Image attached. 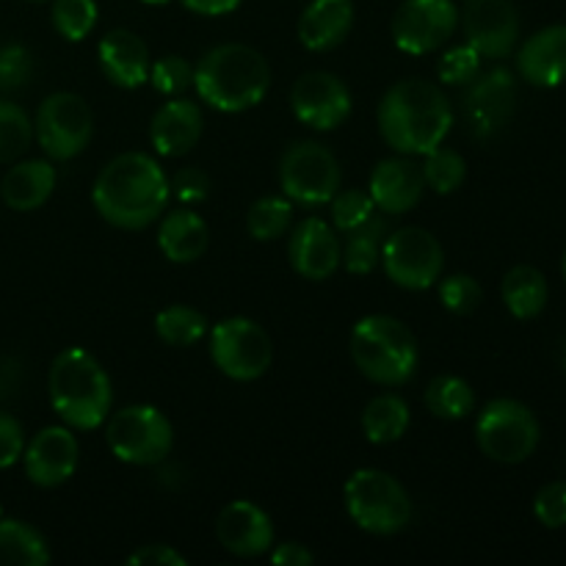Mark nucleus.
<instances>
[{
  "label": "nucleus",
  "mask_w": 566,
  "mask_h": 566,
  "mask_svg": "<svg viewBox=\"0 0 566 566\" xmlns=\"http://www.w3.org/2000/svg\"><path fill=\"white\" fill-rule=\"evenodd\" d=\"M53 25L70 42H81L97 25V3L94 0H55Z\"/></svg>",
  "instance_id": "obj_36"
},
{
  "label": "nucleus",
  "mask_w": 566,
  "mask_h": 566,
  "mask_svg": "<svg viewBox=\"0 0 566 566\" xmlns=\"http://www.w3.org/2000/svg\"><path fill=\"white\" fill-rule=\"evenodd\" d=\"M269 86V61L249 44H219L193 66V88L202 103L224 114H241L260 105Z\"/></svg>",
  "instance_id": "obj_3"
},
{
  "label": "nucleus",
  "mask_w": 566,
  "mask_h": 566,
  "mask_svg": "<svg viewBox=\"0 0 566 566\" xmlns=\"http://www.w3.org/2000/svg\"><path fill=\"white\" fill-rule=\"evenodd\" d=\"M133 566H186V558L169 545H144L133 556H127Z\"/></svg>",
  "instance_id": "obj_45"
},
{
  "label": "nucleus",
  "mask_w": 566,
  "mask_h": 566,
  "mask_svg": "<svg viewBox=\"0 0 566 566\" xmlns=\"http://www.w3.org/2000/svg\"><path fill=\"white\" fill-rule=\"evenodd\" d=\"M99 66L119 88H138L149 81V48L127 28L108 31L99 42Z\"/></svg>",
  "instance_id": "obj_23"
},
{
  "label": "nucleus",
  "mask_w": 566,
  "mask_h": 566,
  "mask_svg": "<svg viewBox=\"0 0 566 566\" xmlns=\"http://www.w3.org/2000/svg\"><path fill=\"white\" fill-rule=\"evenodd\" d=\"M55 188V169L48 160H25L9 169L0 182V197L17 213L42 208Z\"/></svg>",
  "instance_id": "obj_26"
},
{
  "label": "nucleus",
  "mask_w": 566,
  "mask_h": 566,
  "mask_svg": "<svg viewBox=\"0 0 566 566\" xmlns=\"http://www.w3.org/2000/svg\"><path fill=\"white\" fill-rule=\"evenodd\" d=\"M539 420L514 398H495L486 403L475 420V442L492 462L520 464L539 448Z\"/></svg>",
  "instance_id": "obj_7"
},
{
  "label": "nucleus",
  "mask_w": 566,
  "mask_h": 566,
  "mask_svg": "<svg viewBox=\"0 0 566 566\" xmlns=\"http://www.w3.org/2000/svg\"><path fill=\"white\" fill-rule=\"evenodd\" d=\"M387 235H390L387 213H374L368 221L348 230L346 243H343V265H346L348 274H370L379 265Z\"/></svg>",
  "instance_id": "obj_28"
},
{
  "label": "nucleus",
  "mask_w": 566,
  "mask_h": 566,
  "mask_svg": "<svg viewBox=\"0 0 566 566\" xmlns=\"http://www.w3.org/2000/svg\"><path fill=\"white\" fill-rule=\"evenodd\" d=\"M33 75V59L22 44H0V92L22 88Z\"/></svg>",
  "instance_id": "obj_41"
},
{
  "label": "nucleus",
  "mask_w": 566,
  "mask_h": 566,
  "mask_svg": "<svg viewBox=\"0 0 566 566\" xmlns=\"http://www.w3.org/2000/svg\"><path fill=\"white\" fill-rule=\"evenodd\" d=\"M39 147L53 160H72L88 147L94 133V116L86 99L72 92H55L39 105L36 122Z\"/></svg>",
  "instance_id": "obj_10"
},
{
  "label": "nucleus",
  "mask_w": 566,
  "mask_h": 566,
  "mask_svg": "<svg viewBox=\"0 0 566 566\" xmlns=\"http://www.w3.org/2000/svg\"><path fill=\"white\" fill-rule=\"evenodd\" d=\"M514 105H517V83H514L512 72L497 66L486 75H475L468 83V92L462 99L468 133L475 142H490L497 133L506 130Z\"/></svg>",
  "instance_id": "obj_13"
},
{
  "label": "nucleus",
  "mask_w": 566,
  "mask_h": 566,
  "mask_svg": "<svg viewBox=\"0 0 566 566\" xmlns=\"http://www.w3.org/2000/svg\"><path fill=\"white\" fill-rule=\"evenodd\" d=\"M426 407L442 420H462L475 409V392L459 376H437L426 390Z\"/></svg>",
  "instance_id": "obj_31"
},
{
  "label": "nucleus",
  "mask_w": 566,
  "mask_h": 566,
  "mask_svg": "<svg viewBox=\"0 0 566 566\" xmlns=\"http://www.w3.org/2000/svg\"><path fill=\"white\" fill-rule=\"evenodd\" d=\"M271 562L276 566H310L315 556L298 542H285V545H276V551L271 553Z\"/></svg>",
  "instance_id": "obj_46"
},
{
  "label": "nucleus",
  "mask_w": 566,
  "mask_h": 566,
  "mask_svg": "<svg viewBox=\"0 0 566 566\" xmlns=\"http://www.w3.org/2000/svg\"><path fill=\"white\" fill-rule=\"evenodd\" d=\"M22 451H25L22 426L17 423V418H11L9 412H0V470L20 462Z\"/></svg>",
  "instance_id": "obj_44"
},
{
  "label": "nucleus",
  "mask_w": 566,
  "mask_h": 566,
  "mask_svg": "<svg viewBox=\"0 0 566 566\" xmlns=\"http://www.w3.org/2000/svg\"><path fill=\"white\" fill-rule=\"evenodd\" d=\"M352 25V0H313L298 20V39L313 53H326L348 36Z\"/></svg>",
  "instance_id": "obj_24"
},
{
  "label": "nucleus",
  "mask_w": 566,
  "mask_h": 566,
  "mask_svg": "<svg viewBox=\"0 0 566 566\" xmlns=\"http://www.w3.org/2000/svg\"><path fill=\"white\" fill-rule=\"evenodd\" d=\"M202 127L205 119L199 105L191 99L175 97L155 111L153 122H149V142H153L155 153L164 158H182L199 144Z\"/></svg>",
  "instance_id": "obj_21"
},
{
  "label": "nucleus",
  "mask_w": 566,
  "mask_h": 566,
  "mask_svg": "<svg viewBox=\"0 0 566 566\" xmlns=\"http://www.w3.org/2000/svg\"><path fill=\"white\" fill-rule=\"evenodd\" d=\"M169 191H171V197L180 199L182 205L205 202L210 193V177L205 175L202 169L186 166V169L175 171V177L169 180Z\"/></svg>",
  "instance_id": "obj_43"
},
{
  "label": "nucleus",
  "mask_w": 566,
  "mask_h": 566,
  "mask_svg": "<svg viewBox=\"0 0 566 566\" xmlns=\"http://www.w3.org/2000/svg\"><path fill=\"white\" fill-rule=\"evenodd\" d=\"M291 105L302 125L313 127V130H335L352 114V92L332 72H304L293 83Z\"/></svg>",
  "instance_id": "obj_15"
},
{
  "label": "nucleus",
  "mask_w": 566,
  "mask_h": 566,
  "mask_svg": "<svg viewBox=\"0 0 566 566\" xmlns=\"http://www.w3.org/2000/svg\"><path fill=\"white\" fill-rule=\"evenodd\" d=\"M426 164H423V177H426V188L431 191L448 193L457 191L459 186L464 182V175H468V166H464V158L451 147H437L431 153L423 155Z\"/></svg>",
  "instance_id": "obj_34"
},
{
  "label": "nucleus",
  "mask_w": 566,
  "mask_h": 566,
  "mask_svg": "<svg viewBox=\"0 0 566 566\" xmlns=\"http://www.w3.org/2000/svg\"><path fill=\"white\" fill-rule=\"evenodd\" d=\"M77 457H81V448L70 426H48L28 442L22 451V464L33 484L50 490V486L66 484L75 475Z\"/></svg>",
  "instance_id": "obj_17"
},
{
  "label": "nucleus",
  "mask_w": 566,
  "mask_h": 566,
  "mask_svg": "<svg viewBox=\"0 0 566 566\" xmlns=\"http://www.w3.org/2000/svg\"><path fill=\"white\" fill-rule=\"evenodd\" d=\"M523 81L539 88H556L566 81V25H547L525 39L517 53Z\"/></svg>",
  "instance_id": "obj_22"
},
{
  "label": "nucleus",
  "mask_w": 566,
  "mask_h": 566,
  "mask_svg": "<svg viewBox=\"0 0 566 566\" xmlns=\"http://www.w3.org/2000/svg\"><path fill=\"white\" fill-rule=\"evenodd\" d=\"M216 539L232 556L254 558L274 545V525L252 501H235L221 509L216 520Z\"/></svg>",
  "instance_id": "obj_18"
},
{
  "label": "nucleus",
  "mask_w": 566,
  "mask_h": 566,
  "mask_svg": "<svg viewBox=\"0 0 566 566\" xmlns=\"http://www.w3.org/2000/svg\"><path fill=\"white\" fill-rule=\"evenodd\" d=\"M155 332L166 346L186 348L202 340L208 335V318L199 310L186 307V304H171V307L160 310L155 318Z\"/></svg>",
  "instance_id": "obj_32"
},
{
  "label": "nucleus",
  "mask_w": 566,
  "mask_h": 566,
  "mask_svg": "<svg viewBox=\"0 0 566 566\" xmlns=\"http://www.w3.org/2000/svg\"><path fill=\"white\" fill-rule=\"evenodd\" d=\"M105 442L119 462L149 468L160 464L171 453L175 429L160 409L138 403L111 415L105 426Z\"/></svg>",
  "instance_id": "obj_8"
},
{
  "label": "nucleus",
  "mask_w": 566,
  "mask_h": 566,
  "mask_svg": "<svg viewBox=\"0 0 566 566\" xmlns=\"http://www.w3.org/2000/svg\"><path fill=\"white\" fill-rule=\"evenodd\" d=\"M352 359L365 379L381 387H401L418 370V340L403 321L368 315L352 332Z\"/></svg>",
  "instance_id": "obj_5"
},
{
  "label": "nucleus",
  "mask_w": 566,
  "mask_h": 566,
  "mask_svg": "<svg viewBox=\"0 0 566 566\" xmlns=\"http://www.w3.org/2000/svg\"><path fill=\"white\" fill-rule=\"evenodd\" d=\"M50 403L64 426L92 431L111 415V379L103 365L83 348H66L50 365Z\"/></svg>",
  "instance_id": "obj_4"
},
{
  "label": "nucleus",
  "mask_w": 566,
  "mask_h": 566,
  "mask_svg": "<svg viewBox=\"0 0 566 566\" xmlns=\"http://www.w3.org/2000/svg\"><path fill=\"white\" fill-rule=\"evenodd\" d=\"M188 11L202 17H224L241 6V0H182Z\"/></svg>",
  "instance_id": "obj_47"
},
{
  "label": "nucleus",
  "mask_w": 566,
  "mask_h": 566,
  "mask_svg": "<svg viewBox=\"0 0 566 566\" xmlns=\"http://www.w3.org/2000/svg\"><path fill=\"white\" fill-rule=\"evenodd\" d=\"M481 298H484V291H481V285L470 274H453L440 282V302L448 313H475L481 307Z\"/></svg>",
  "instance_id": "obj_39"
},
{
  "label": "nucleus",
  "mask_w": 566,
  "mask_h": 566,
  "mask_svg": "<svg viewBox=\"0 0 566 566\" xmlns=\"http://www.w3.org/2000/svg\"><path fill=\"white\" fill-rule=\"evenodd\" d=\"M208 224H205L202 216H197L193 210H171V213L160 221L158 247L160 252H164V258L171 260V263H193V260H199L208 252Z\"/></svg>",
  "instance_id": "obj_25"
},
{
  "label": "nucleus",
  "mask_w": 566,
  "mask_h": 566,
  "mask_svg": "<svg viewBox=\"0 0 566 566\" xmlns=\"http://www.w3.org/2000/svg\"><path fill=\"white\" fill-rule=\"evenodd\" d=\"M534 514L545 528H564L566 525V481H553L542 486L534 497Z\"/></svg>",
  "instance_id": "obj_42"
},
{
  "label": "nucleus",
  "mask_w": 566,
  "mask_h": 566,
  "mask_svg": "<svg viewBox=\"0 0 566 566\" xmlns=\"http://www.w3.org/2000/svg\"><path fill=\"white\" fill-rule=\"evenodd\" d=\"M144 3H149V6H164V3H169V0H144Z\"/></svg>",
  "instance_id": "obj_48"
},
{
  "label": "nucleus",
  "mask_w": 566,
  "mask_h": 566,
  "mask_svg": "<svg viewBox=\"0 0 566 566\" xmlns=\"http://www.w3.org/2000/svg\"><path fill=\"white\" fill-rule=\"evenodd\" d=\"M50 551L44 536L22 520L0 517V566H44Z\"/></svg>",
  "instance_id": "obj_29"
},
{
  "label": "nucleus",
  "mask_w": 566,
  "mask_h": 566,
  "mask_svg": "<svg viewBox=\"0 0 566 566\" xmlns=\"http://www.w3.org/2000/svg\"><path fill=\"white\" fill-rule=\"evenodd\" d=\"M0 517H3V509H0Z\"/></svg>",
  "instance_id": "obj_51"
},
{
  "label": "nucleus",
  "mask_w": 566,
  "mask_h": 566,
  "mask_svg": "<svg viewBox=\"0 0 566 566\" xmlns=\"http://www.w3.org/2000/svg\"><path fill=\"white\" fill-rule=\"evenodd\" d=\"M481 72V53L473 44H459V48L448 50L440 59L437 75L448 86H468L475 75Z\"/></svg>",
  "instance_id": "obj_40"
},
{
  "label": "nucleus",
  "mask_w": 566,
  "mask_h": 566,
  "mask_svg": "<svg viewBox=\"0 0 566 566\" xmlns=\"http://www.w3.org/2000/svg\"><path fill=\"white\" fill-rule=\"evenodd\" d=\"M210 357L230 379L254 381L271 368L274 352L263 326L249 318H227L210 332Z\"/></svg>",
  "instance_id": "obj_11"
},
{
  "label": "nucleus",
  "mask_w": 566,
  "mask_h": 566,
  "mask_svg": "<svg viewBox=\"0 0 566 566\" xmlns=\"http://www.w3.org/2000/svg\"><path fill=\"white\" fill-rule=\"evenodd\" d=\"M169 177L144 153L116 155L92 188L94 210L119 230H144L169 205Z\"/></svg>",
  "instance_id": "obj_1"
},
{
  "label": "nucleus",
  "mask_w": 566,
  "mask_h": 566,
  "mask_svg": "<svg viewBox=\"0 0 566 566\" xmlns=\"http://www.w3.org/2000/svg\"><path fill=\"white\" fill-rule=\"evenodd\" d=\"M149 83L164 97H177L193 86V66L182 55H166L149 66Z\"/></svg>",
  "instance_id": "obj_37"
},
{
  "label": "nucleus",
  "mask_w": 566,
  "mask_h": 566,
  "mask_svg": "<svg viewBox=\"0 0 566 566\" xmlns=\"http://www.w3.org/2000/svg\"><path fill=\"white\" fill-rule=\"evenodd\" d=\"M562 365H564V370H566V340H564V346H562Z\"/></svg>",
  "instance_id": "obj_49"
},
{
  "label": "nucleus",
  "mask_w": 566,
  "mask_h": 566,
  "mask_svg": "<svg viewBox=\"0 0 566 566\" xmlns=\"http://www.w3.org/2000/svg\"><path fill=\"white\" fill-rule=\"evenodd\" d=\"M293 221L291 199L263 197L249 208L247 230L254 241H276L287 232Z\"/></svg>",
  "instance_id": "obj_33"
},
{
  "label": "nucleus",
  "mask_w": 566,
  "mask_h": 566,
  "mask_svg": "<svg viewBox=\"0 0 566 566\" xmlns=\"http://www.w3.org/2000/svg\"><path fill=\"white\" fill-rule=\"evenodd\" d=\"M376 213V205L370 199L368 191H359V188H348V191H337L332 197V221L340 232L354 230L363 221H368Z\"/></svg>",
  "instance_id": "obj_38"
},
{
  "label": "nucleus",
  "mask_w": 566,
  "mask_h": 566,
  "mask_svg": "<svg viewBox=\"0 0 566 566\" xmlns=\"http://www.w3.org/2000/svg\"><path fill=\"white\" fill-rule=\"evenodd\" d=\"M459 9L453 0H403L392 17V39L409 55L434 53L453 36Z\"/></svg>",
  "instance_id": "obj_14"
},
{
  "label": "nucleus",
  "mask_w": 566,
  "mask_h": 566,
  "mask_svg": "<svg viewBox=\"0 0 566 566\" xmlns=\"http://www.w3.org/2000/svg\"><path fill=\"white\" fill-rule=\"evenodd\" d=\"M423 166L412 158H387L370 175V199L387 216H403L423 199Z\"/></svg>",
  "instance_id": "obj_20"
},
{
  "label": "nucleus",
  "mask_w": 566,
  "mask_h": 566,
  "mask_svg": "<svg viewBox=\"0 0 566 566\" xmlns=\"http://www.w3.org/2000/svg\"><path fill=\"white\" fill-rule=\"evenodd\" d=\"M387 276L407 291H429L442 274V247L423 227H401L390 232L381 247Z\"/></svg>",
  "instance_id": "obj_12"
},
{
  "label": "nucleus",
  "mask_w": 566,
  "mask_h": 566,
  "mask_svg": "<svg viewBox=\"0 0 566 566\" xmlns=\"http://www.w3.org/2000/svg\"><path fill=\"white\" fill-rule=\"evenodd\" d=\"M503 302L506 310L517 321H531L536 315H542V310L547 307V296H551V287H547L545 274L534 265H514L506 276H503Z\"/></svg>",
  "instance_id": "obj_27"
},
{
  "label": "nucleus",
  "mask_w": 566,
  "mask_h": 566,
  "mask_svg": "<svg viewBox=\"0 0 566 566\" xmlns=\"http://www.w3.org/2000/svg\"><path fill=\"white\" fill-rule=\"evenodd\" d=\"M287 254H291L293 271L313 282L329 280L337 271V265L343 263V247L337 241L335 230L324 219H318V216L304 219L296 227V232L291 235Z\"/></svg>",
  "instance_id": "obj_19"
},
{
  "label": "nucleus",
  "mask_w": 566,
  "mask_h": 566,
  "mask_svg": "<svg viewBox=\"0 0 566 566\" xmlns=\"http://www.w3.org/2000/svg\"><path fill=\"white\" fill-rule=\"evenodd\" d=\"M562 274H564V280H566V252H564V260H562Z\"/></svg>",
  "instance_id": "obj_50"
},
{
  "label": "nucleus",
  "mask_w": 566,
  "mask_h": 566,
  "mask_svg": "<svg viewBox=\"0 0 566 566\" xmlns=\"http://www.w3.org/2000/svg\"><path fill=\"white\" fill-rule=\"evenodd\" d=\"M33 3H39V0H33Z\"/></svg>",
  "instance_id": "obj_52"
},
{
  "label": "nucleus",
  "mask_w": 566,
  "mask_h": 566,
  "mask_svg": "<svg viewBox=\"0 0 566 566\" xmlns=\"http://www.w3.org/2000/svg\"><path fill=\"white\" fill-rule=\"evenodd\" d=\"M346 512L368 534L392 536L412 523V497L390 473L363 468L346 484Z\"/></svg>",
  "instance_id": "obj_6"
},
{
  "label": "nucleus",
  "mask_w": 566,
  "mask_h": 566,
  "mask_svg": "<svg viewBox=\"0 0 566 566\" xmlns=\"http://www.w3.org/2000/svg\"><path fill=\"white\" fill-rule=\"evenodd\" d=\"M462 22L481 59H506L517 44L520 17L512 0H464Z\"/></svg>",
  "instance_id": "obj_16"
},
{
  "label": "nucleus",
  "mask_w": 566,
  "mask_h": 566,
  "mask_svg": "<svg viewBox=\"0 0 566 566\" xmlns=\"http://www.w3.org/2000/svg\"><path fill=\"white\" fill-rule=\"evenodd\" d=\"M453 127L451 99L437 83L407 77L387 88L379 103V130L401 155H426L440 147Z\"/></svg>",
  "instance_id": "obj_2"
},
{
  "label": "nucleus",
  "mask_w": 566,
  "mask_h": 566,
  "mask_svg": "<svg viewBox=\"0 0 566 566\" xmlns=\"http://www.w3.org/2000/svg\"><path fill=\"white\" fill-rule=\"evenodd\" d=\"M409 429V407L401 396L374 398L363 412V431L368 442L374 446H390V442L401 440Z\"/></svg>",
  "instance_id": "obj_30"
},
{
  "label": "nucleus",
  "mask_w": 566,
  "mask_h": 566,
  "mask_svg": "<svg viewBox=\"0 0 566 566\" xmlns=\"http://www.w3.org/2000/svg\"><path fill=\"white\" fill-rule=\"evenodd\" d=\"M33 122L14 103H0V164H11L31 147Z\"/></svg>",
  "instance_id": "obj_35"
},
{
  "label": "nucleus",
  "mask_w": 566,
  "mask_h": 566,
  "mask_svg": "<svg viewBox=\"0 0 566 566\" xmlns=\"http://www.w3.org/2000/svg\"><path fill=\"white\" fill-rule=\"evenodd\" d=\"M340 164L318 142H296L280 160V186L291 202L321 208L340 191Z\"/></svg>",
  "instance_id": "obj_9"
}]
</instances>
